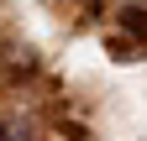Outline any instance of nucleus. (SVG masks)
Listing matches in <instances>:
<instances>
[{
	"mask_svg": "<svg viewBox=\"0 0 147 141\" xmlns=\"http://www.w3.org/2000/svg\"><path fill=\"white\" fill-rule=\"evenodd\" d=\"M121 31H126L131 42H142V47H147V11L137 5V0H131V5H121Z\"/></svg>",
	"mask_w": 147,
	"mask_h": 141,
	"instance_id": "f257e3e1",
	"label": "nucleus"
},
{
	"mask_svg": "<svg viewBox=\"0 0 147 141\" xmlns=\"http://www.w3.org/2000/svg\"><path fill=\"white\" fill-rule=\"evenodd\" d=\"M137 5H142V0H137Z\"/></svg>",
	"mask_w": 147,
	"mask_h": 141,
	"instance_id": "f03ea898",
	"label": "nucleus"
}]
</instances>
